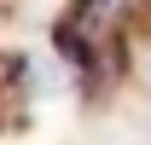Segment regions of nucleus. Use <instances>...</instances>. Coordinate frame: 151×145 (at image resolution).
<instances>
[{
	"instance_id": "1",
	"label": "nucleus",
	"mask_w": 151,
	"mask_h": 145,
	"mask_svg": "<svg viewBox=\"0 0 151 145\" xmlns=\"http://www.w3.org/2000/svg\"><path fill=\"white\" fill-rule=\"evenodd\" d=\"M145 81H151V58H145Z\"/></svg>"
}]
</instances>
